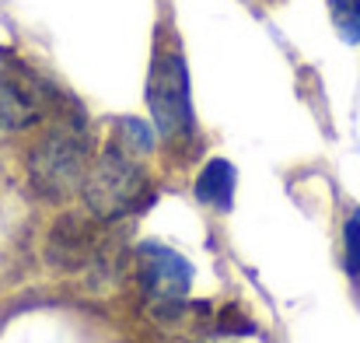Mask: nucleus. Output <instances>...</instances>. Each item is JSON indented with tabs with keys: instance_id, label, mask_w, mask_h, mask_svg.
Wrapping results in <instances>:
<instances>
[{
	"instance_id": "1a4fd4ad",
	"label": "nucleus",
	"mask_w": 360,
	"mask_h": 343,
	"mask_svg": "<svg viewBox=\"0 0 360 343\" xmlns=\"http://www.w3.org/2000/svg\"><path fill=\"white\" fill-rule=\"evenodd\" d=\"M329 18L333 28L340 32L343 42L357 46L360 42V0H329Z\"/></svg>"
},
{
	"instance_id": "423d86ee",
	"label": "nucleus",
	"mask_w": 360,
	"mask_h": 343,
	"mask_svg": "<svg viewBox=\"0 0 360 343\" xmlns=\"http://www.w3.org/2000/svg\"><path fill=\"white\" fill-rule=\"evenodd\" d=\"M39 119H42V99L28 85L14 77H0V140L35 126Z\"/></svg>"
},
{
	"instance_id": "9d476101",
	"label": "nucleus",
	"mask_w": 360,
	"mask_h": 343,
	"mask_svg": "<svg viewBox=\"0 0 360 343\" xmlns=\"http://www.w3.org/2000/svg\"><path fill=\"white\" fill-rule=\"evenodd\" d=\"M343 245H347V270L357 277L360 273V211L350 214V221L343 228Z\"/></svg>"
},
{
	"instance_id": "0eeeda50",
	"label": "nucleus",
	"mask_w": 360,
	"mask_h": 343,
	"mask_svg": "<svg viewBox=\"0 0 360 343\" xmlns=\"http://www.w3.org/2000/svg\"><path fill=\"white\" fill-rule=\"evenodd\" d=\"M235 197V165L224 158H210L196 175V200L228 211Z\"/></svg>"
},
{
	"instance_id": "f03ea898",
	"label": "nucleus",
	"mask_w": 360,
	"mask_h": 343,
	"mask_svg": "<svg viewBox=\"0 0 360 343\" xmlns=\"http://www.w3.org/2000/svg\"><path fill=\"white\" fill-rule=\"evenodd\" d=\"M91 168V144L81 130L60 126L35 140L28 151V182L42 200H67L84 186Z\"/></svg>"
},
{
	"instance_id": "6e6552de",
	"label": "nucleus",
	"mask_w": 360,
	"mask_h": 343,
	"mask_svg": "<svg viewBox=\"0 0 360 343\" xmlns=\"http://www.w3.org/2000/svg\"><path fill=\"white\" fill-rule=\"evenodd\" d=\"M112 140H116L120 147H126L129 154H136V158H143V154L154 151V133H150V126H147L143 119H133V116H126V119L116 123Z\"/></svg>"
},
{
	"instance_id": "7ed1b4c3",
	"label": "nucleus",
	"mask_w": 360,
	"mask_h": 343,
	"mask_svg": "<svg viewBox=\"0 0 360 343\" xmlns=\"http://www.w3.org/2000/svg\"><path fill=\"white\" fill-rule=\"evenodd\" d=\"M147 106L161 140L179 144L193 137V92H189V67L175 46L158 49L147 81Z\"/></svg>"
},
{
	"instance_id": "39448f33",
	"label": "nucleus",
	"mask_w": 360,
	"mask_h": 343,
	"mask_svg": "<svg viewBox=\"0 0 360 343\" xmlns=\"http://www.w3.org/2000/svg\"><path fill=\"white\" fill-rule=\"evenodd\" d=\"M98 231L91 225V218L84 214H60L56 225L49 228V238H46V259L56 266V270H84L95 252H98Z\"/></svg>"
},
{
	"instance_id": "20e7f679",
	"label": "nucleus",
	"mask_w": 360,
	"mask_h": 343,
	"mask_svg": "<svg viewBox=\"0 0 360 343\" xmlns=\"http://www.w3.org/2000/svg\"><path fill=\"white\" fill-rule=\"evenodd\" d=\"M133 273L140 291L154 305H179L193 287V263L161 242H140L133 252Z\"/></svg>"
},
{
	"instance_id": "f257e3e1",
	"label": "nucleus",
	"mask_w": 360,
	"mask_h": 343,
	"mask_svg": "<svg viewBox=\"0 0 360 343\" xmlns=\"http://www.w3.org/2000/svg\"><path fill=\"white\" fill-rule=\"evenodd\" d=\"M81 193H84L88 211L98 221H120L150 197V182L140 158L120 147L116 140H109L98 161H91Z\"/></svg>"
}]
</instances>
